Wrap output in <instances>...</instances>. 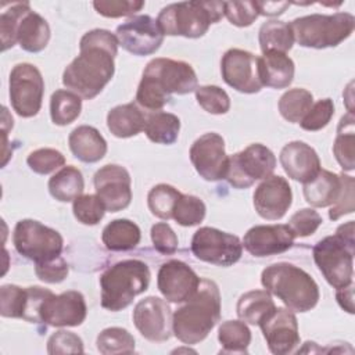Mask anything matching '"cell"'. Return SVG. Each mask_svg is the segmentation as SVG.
Here are the masks:
<instances>
[{"instance_id":"e0dca14e","label":"cell","mask_w":355,"mask_h":355,"mask_svg":"<svg viewBox=\"0 0 355 355\" xmlns=\"http://www.w3.org/2000/svg\"><path fill=\"white\" fill-rule=\"evenodd\" d=\"M268 348L272 354L286 355L300 345L295 315L286 308H275L259 323Z\"/></svg>"},{"instance_id":"9c48e42d","label":"cell","mask_w":355,"mask_h":355,"mask_svg":"<svg viewBox=\"0 0 355 355\" xmlns=\"http://www.w3.org/2000/svg\"><path fill=\"white\" fill-rule=\"evenodd\" d=\"M141 82L153 87L165 98L171 100V94H187L196 92L197 75L193 67L184 61L171 58H154L144 71Z\"/></svg>"},{"instance_id":"60d3db41","label":"cell","mask_w":355,"mask_h":355,"mask_svg":"<svg viewBox=\"0 0 355 355\" xmlns=\"http://www.w3.org/2000/svg\"><path fill=\"white\" fill-rule=\"evenodd\" d=\"M28 290L15 284H4L0 288V313L4 318L24 319Z\"/></svg>"},{"instance_id":"db71d44e","label":"cell","mask_w":355,"mask_h":355,"mask_svg":"<svg viewBox=\"0 0 355 355\" xmlns=\"http://www.w3.org/2000/svg\"><path fill=\"white\" fill-rule=\"evenodd\" d=\"M68 263L67 261L60 255L54 259H50L47 262L36 263L35 265V273L36 276L46 283H60L62 282L68 275Z\"/></svg>"},{"instance_id":"603a6c76","label":"cell","mask_w":355,"mask_h":355,"mask_svg":"<svg viewBox=\"0 0 355 355\" xmlns=\"http://www.w3.org/2000/svg\"><path fill=\"white\" fill-rule=\"evenodd\" d=\"M280 164L288 178L308 183L320 171V159L316 151L304 141H290L280 151Z\"/></svg>"},{"instance_id":"7c38bea8","label":"cell","mask_w":355,"mask_h":355,"mask_svg":"<svg viewBox=\"0 0 355 355\" xmlns=\"http://www.w3.org/2000/svg\"><path fill=\"white\" fill-rule=\"evenodd\" d=\"M191 252L200 261L216 266H230L241 258L243 243L234 234L205 226L194 233Z\"/></svg>"},{"instance_id":"d4e9b609","label":"cell","mask_w":355,"mask_h":355,"mask_svg":"<svg viewBox=\"0 0 355 355\" xmlns=\"http://www.w3.org/2000/svg\"><path fill=\"white\" fill-rule=\"evenodd\" d=\"M15 40L25 51L39 53L46 49L50 40V26L42 15L29 8L18 22Z\"/></svg>"},{"instance_id":"f1b7e54d","label":"cell","mask_w":355,"mask_h":355,"mask_svg":"<svg viewBox=\"0 0 355 355\" xmlns=\"http://www.w3.org/2000/svg\"><path fill=\"white\" fill-rule=\"evenodd\" d=\"M140 229L129 219H115L110 222L101 234L104 245L111 251H128L140 243Z\"/></svg>"},{"instance_id":"8d00e7d4","label":"cell","mask_w":355,"mask_h":355,"mask_svg":"<svg viewBox=\"0 0 355 355\" xmlns=\"http://www.w3.org/2000/svg\"><path fill=\"white\" fill-rule=\"evenodd\" d=\"M313 104L312 93L306 89L295 87L287 90L279 100V111L282 116L293 123H300Z\"/></svg>"},{"instance_id":"f35d334b","label":"cell","mask_w":355,"mask_h":355,"mask_svg":"<svg viewBox=\"0 0 355 355\" xmlns=\"http://www.w3.org/2000/svg\"><path fill=\"white\" fill-rule=\"evenodd\" d=\"M180 196L182 194L169 184H165V183L157 184L150 190L147 196L148 208L153 215L168 220L172 218L175 204Z\"/></svg>"},{"instance_id":"83f0119b","label":"cell","mask_w":355,"mask_h":355,"mask_svg":"<svg viewBox=\"0 0 355 355\" xmlns=\"http://www.w3.org/2000/svg\"><path fill=\"white\" fill-rule=\"evenodd\" d=\"M110 132L121 139L139 135L146 126V118L136 104L128 103L114 107L107 115Z\"/></svg>"},{"instance_id":"f907efd6","label":"cell","mask_w":355,"mask_h":355,"mask_svg":"<svg viewBox=\"0 0 355 355\" xmlns=\"http://www.w3.org/2000/svg\"><path fill=\"white\" fill-rule=\"evenodd\" d=\"M341 190L338 194V198L336 200V202L331 205L330 211H329V216L333 220H337L338 218H341L343 215L351 214L355 208V196H354V178L341 173Z\"/></svg>"},{"instance_id":"f5cc1de1","label":"cell","mask_w":355,"mask_h":355,"mask_svg":"<svg viewBox=\"0 0 355 355\" xmlns=\"http://www.w3.org/2000/svg\"><path fill=\"white\" fill-rule=\"evenodd\" d=\"M151 240L159 254L171 255L178 250V236L165 222H158L151 227Z\"/></svg>"},{"instance_id":"9a60e30c","label":"cell","mask_w":355,"mask_h":355,"mask_svg":"<svg viewBox=\"0 0 355 355\" xmlns=\"http://www.w3.org/2000/svg\"><path fill=\"white\" fill-rule=\"evenodd\" d=\"M86 302L79 291H65L60 295L51 291L43 300L39 309V323L54 327L79 326L86 319Z\"/></svg>"},{"instance_id":"7a4b0ae2","label":"cell","mask_w":355,"mask_h":355,"mask_svg":"<svg viewBox=\"0 0 355 355\" xmlns=\"http://www.w3.org/2000/svg\"><path fill=\"white\" fill-rule=\"evenodd\" d=\"M220 319V294L215 282L202 279L193 297L172 315V333L184 344L202 341Z\"/></svg>"},{"instance_id":"44dd1931","label":"cell","mask_w":355,"mask_h":355,"mask_svg":"<svg viewBox=\"0 0 355 355\" xmlns=\"http://www.w3.org/2000/svg\"><path fill=\"white\" fill-rule=\"evenodd\" d=\"M293 202V193L288 182L282 176L270 175L254 193V207L258 215L268 220H277L284 216Z\"/></svg>"},{"instance_id":"6da1fadb","label":"cell","mask_w":355,"mask_h":355,"mask_svg":"<svg viewBox=\"0 0 355 355\" xmlns=\"http://www.w3.org/2000/svg\"><path fill=\"white\" fill-rule=\"evenodd\" d=\"M118 44L116 35L107 29L86 32L79 43V55L62 73L64 86L85 100L96 97L114 76Z\"/></svg>"},{"instance_id":"5b68a950","label":"cell","mask_w":355,"mask_h":355,"mask_svg":"<svg viewBox=\"0 0 355 355\" xmlns=\"http://www.w3.org/2000/svg\"><path fill=\"white\" fill-rule=\"evenodd\" d=\"M225 15V1H180L161 10L157 22L164 35L201 37Z\"/></svg>"},{"instance_id":"30bf717a","label":"cell","mask_w":355,"mask_h":355,"mask_svg":"<svg viewBox=\"0 0 355 355\" xmlns=\"http://www.w3.org/2000/svg\"><path fill=\"white\" fill-rule=\"evenodd\" d=\"M275 168V154L266 146L254 143L229 157L225 179L236 189H247L257 180L269 178Z\"/></svg>"},{"instance_id":"5bb4252c","label":"cell","mask_w":355,"mask_h":355,"mask_svg":"<svg viewBox=\"0 0 355 355\" xmlns=\"http://www.w3.org/2000/svg\"><path fill=\"white\" fill-rule=\"evenodd\" d=\"M119 46L135 55H148L155 53L162 42L164 33L158 22L150 15H136L116 28Z\"/></svg>"},{"instance_id":"3957f363","label":"cell","mask_w":355,"mask_h":355,"mask_svg":"<svg viewBox=\"0 0 355 355\" xmlns=\"http://www.w3.org/2000/svg\"><path fill=\"white\" fill-rule=\"evenodd\" d=\"M261 283L266 291L295 312L311 311L320 297L316 282L304 269L288 262H277L265 268Z\"/></svg>"},{"instance_id":"d6986e66","label":"cell","mask_w":355,"mask_h":355,"mask_svg":"<svg viewBox=\"0 0 355 355\" xmlns=\"http://www.w3.org/2000/svg\"><path fill=\"white\" fill-rule=\"evenodd\" d=\"M133 322L139 333L154 343L166 341L172 333V313L166 301L147 297L139 301L133 311Z\"/></svg>"},{"instance_id":"7bdbcfd3","label":"cell","mask_w":355,"mask_h":355,"mask_svg":"<svg viewBox=\"0 0 355 355\" xmlns=\"http://www.w3.org/2000/svg\"><path fill=\"white\" fill-rule=\"evenodd\" d=\"M72 211L80 223L93 226L104 218L107 209L97 194H86L73 200Z\"/></svg>"},{"instance_id":"cb8c5ba5","label":"cell","mask_w":355,"mask_h":355,"mask_svg":"<svg viewBox=\"0 0 355 355\" xmlns=\"http://www.w3.org/2000/svg\"><path fill=\"white\" fill-rule=\"evenodd\" d=\"M258 72L263 86L284 89L293 82L294 62L286 53H263L262 57H258Z\"/></svg>"},{"instance_id":"b9f144b4","label":"cell","mask_w":355,"mask_h":355,"mask_svg":"<svg viewBox=\"0 0 355 355\" xmlns=\"http://www.w3.org/2000/svg\"><path fill=\"white\" fill-rule=\"evenodd\" d=\"M31 6L28 1L22 3H12L10 8L4 10L0 15V33H1V50L6 51L7 49L12 47L17 40H15V32L18 22L24 12L29 10Z\"/></svg>"},{"instance_id":"ee69618b","label":"cell","mask_w":355,"mask_h":355,"mask_svg":"<svg viewBox=\"0 0 355 355\" xmlns=\"http://www.w3.org/2000/svg\"><path fill=\"white\" fill-rule=\"evenodd\" d=\"M196 98L201 108L209 114H226L230 108V98L227 93L219 86L205 85L196 89Z\"/></svg>"},{"instance_id":"4dcf8cb0","label":"cell","mask_w":355,"mask_h":355,"mask_svg":"<svg viewBox=\"0 0 355 355\" xmlns=\"http://www.w3.org/2000/svg\"><path fill=\"white\" fill-rule=\"evenodd\" d=\"M276 308L272 295L266 290H252L243 294L237 302L240 320L250 324H259L261 320Z\"/></svg>"},{"instance_id":"836d02e7","label":"cell","mask_w":355,"mask_h":355,"mask_svg":"<svg viewBox=\"0 0 355 355\" xmlns=\"http://www.w3.org/2000/svg\"><path fill=\"white\" fill-rule=\"evenodd\" d=\"M180 121L171 112H155L146 119L144 133L158 144H172L178 140Z\"/></svg>"},{"instance_id":"7402d4cb","label":"cell","mask_w":355,"mask_h":355,"mask_svg":"<svg viewBox=\"0 0 355 355\" xmlns=\"http://www.w3.org/2000/svg\"><path fill=\"white\" fill-rule=\"evenodd\" d=\"M294 239L288 225H258L245 233L243 245L254 257H270L290 250Z\"/></svg>"},{"instance_id":"484cf974","label":"cell","mask_w":355,"mask_h":355,"mask_svg":"<svg viewBox=\"0 0 355 355\" xmlns=\"http://www.w3.org/2000/svg\"><path fill=\"white\" fill-rule=\"evenodd\" d=\"M68 143L72 154L82 162H97L107 153V141L93 126H78L71 132Z\"/></svg>"},{"instance_id":"ffe728a7","label":"cell","mask_w":355,"mask_h":355,"mask_svg":"<svg viewBox=\"0 0 355 355\" xmlns=\"http://www.w3.org/2000/svg\"><path fill=\"white\" fill-rule=\"evenodd\" d=\"M201 279L184 262L178 259L161 265L157 276V286L166 301L180 304L194 295Z\"/></svg>"},{"instance_id":"d590c367","label":"cell","mask_w":355,"mask_h":355,"mask_svg":"<svg viewBox=\"0 0 355 355\" xmlns=\"http://www.w3.org/2000/svg\"><path fill=\"white\" fill-rule=\"evenodd\" d=\"M82 111L80 97L71 90H55L50 98V116L55 125L65 126L73 122Z\"/></svg>"},{"instance_id":"1f68e13d","label":"cell","mask_w":355,"mask_h":355,"mask_svg":"<svg viewBox=\"0 0 355 355\" xmlns=\"http://www.w3.org/2000/svg\"><path fill=\"white\" fill-rule=\"evenodd\" d=\"M259 46L262 53L280 51L287 53L291 50L294 43V36L290 24L283 21L272 19L263 22L259 28Z\"/></svg>"},{"instance_id":"8fae6325","label":"cell","mask_w":355,"mask_h":355,"mask_svg":"<svg viewBox=\"0 0 355 355\" xmlns=\"http://www.w3.org/2000/svg\"><path fill=\"white\" fill-rule=\"evenodd\" d=\"M10 101L22 118L35 116L42 107L44 80L40 71L28 62L17 64L10 73Z\"/></svg>"},{"instance_id":"74e56055","label":"cell","mask_w":355,"mask_h":355,"mask_svg":"<svg viewBox=\"0 0 355 355\" xmlns=\"http://www.w3.org/2000/svg\"><path fill=\"white\" fill-rule=\"evenodd\" d=\"M97 349L104 355L132 354L135 351V338L126 329L108 327L98 334Z\"/></svg>"},{"instance_id":"4fadbf2b","label":"cell","mask_w":355,"mask_h":355,"mask_svg":"<svg viewBox=\"0 0 355 355\" xmlns=\"http://www.w3.org/2000/svg\"><path fill=\"white\" fill-rule=\"evenodd\" d=\"M190 161L202 179L208 182L225 179L229 157L223 137L215 132L200 136L190 148Z\"/></svg>"},{"instance_id":"52a82bcc","label":"cell","mask_w":355,"mask_h":355,"mask_svg":"<svg viewBox=\"0 0 355 355\" xmlns=\"http://www.w3.org/2000/svg\"><path fill=\"white\" fill-rule=\"evenodd\" d=\"M355 241L340 234L327 236L318 241L312 250L313 259L326 282L334 288L352 283Z\"/></svg>"},{"instance_id":"ab89813d","label":"cell","mask_w":355,"mask_h":355,"mask_svg":"<svg viewBox=\"0 0 355 355\" xmlns=\"http://www.w3.org/2000/svg\"><path fill=\"white\" fill-rule=\"evenodd\" d=\"M205 211V204L201 198L190 194H182L175 204L172 218L182 226H194L202 222Z\"/></svg>"},{"instance_id":"9f6ffc18","label":"cell","mask_w":355,"mask_h":355,"mask_svg":"<svg viewBox=\"0 0 355 355\" xmlns=\"http://www.w3.org/2000/svg\"><path fill=\"white\" fill-rule=\"evenodd\" d=\"M336 298L344 311H347L348 313H354V284L352 283L345 287L337 288Z\"/></svg>"},{"instance_id":"8992f818","label":"cell","mask_w":355,"mask_h":355,"mask_svg":"<svg viewBox=\"0 0 355 355\" xmlns=\"http://www.w3.org/2000/svg\"><path fill=\"white\" fill-rule=\"evenodd\" d=\"M290 26L294 42L300 46L326 49L338 46L351 36L355 18L349 12H336L331 15L311 14L295 18Z\"/></svg>"},{"instance_id":"f546056e","label":"cell","mask_w":355,"mask_h":355,"mask_svg":"<svg viewBox=\"0 0 355 355\" xmlns=\"http://www.w3.org/2000/svg\"><path fill=\"white\" fill-rule=\"evenodd\" d=\"M83 189L85 180L82 172L72 165L61 168L49 180L50 194L61 202L73 201L75 198L82 196Z\"/></svg>"},{"instance_id":"4316f807","label":"cell","mask_w":355,"mask_h":355,"mask_svg":"<svg viewBox=\"0 0 355 355\" xmlns=\"http://www.w3.org/2000/svg\"><path fill=\"white\" fill-rule=\"evenodd\" d=\"M341 190V178L330 171L320 169L319 173L304 183V197L312 207L323 208L333 205Z\"/></svg>"},{"instance_id":"c3c4849f","label":"cell","mask_w":355,"mask_h":355,"mask_svg":"<svg viewBox=\"0 0 355 355\" xmlns=\"http://www.w3.org/2000/svg\"><path fill=\"white\" fill-rule=\"evenodd\" d=\"M93 7L100 15L108 18L128 17L133 15L144 7L141 0H97L93 3Z\"/></svg>"},{"instance_id":"e575fe53","label":"cell","mask_w":355,"mask_h":355,"mask_svg":"<svg viewBox=\"0 0 355 355\" xmlns=\"http://www.w3.org/2000/svg\"><path fill=\"white\" fill-rule=\"evenodd\" d=\"M218 340L222 354H247L251 331L243 320H226L219 326Z\"/></svg>"},{"instance_id":"bcb514c9","label":"cell","mask_w":355,"mask_h":355,"mask_svg":"<svg viewBox=\"0 0 355 355\" xmlns=\"http://www.w3.org/2000/svg\"><path fill=\"white\" fill-rule=\"evenodd\" d=\"M333 115H334V104L331 98H323L312 104L309 111L301 119L300 125L305 130H311V132L320 130L330 122Z\"/></svg>"},{"instance_id":"681fc988","label":"cell","mask_w":355,"mask_h":355,"mask_svg":"<svg viewBox=\"0 0 355 355\" xmlns=\"http://www.w3.org/2000/svg\"><path fill=\"white\" fill-rule=\"evenodd\" d=\"M322 222V216L315 209L302 208L291 215L288 226L295 237H306L313 234Z\"/></svg>"},{"instance_id":"277c9868","label":"cell","mask_w":355,"mask_h":355,"mask_svg":"<svg viewBox=\"0 0 355 355\" xmlns=\"http://www.w3.org/2000/svg\"><path fill=\"white\" fill-rule=\"evenodd\" d=\"M150 269L139 259H125L110 266L100 277L101 306L118 312L144 293L150 284Z\"/></svg>"},{"instance_id":"7dc6e473","label":"cell","mask_w":355,"mask_h":355,"mask_svg":"<svg viewBox=\"0 0 355 355\" xmlns=\"http://www.w3.org/2000/svg\"><path fill=\"white\" fill-rule=\"evenodd\" d=\"M225 15L230 24L250 26L259 15L257 1H225Z\"/></svg>"},{"instance_id":"816d5d0a","label":"cell","mask_w":355,"mask_h":355,"mask_svg":"<svg viewBox=\"0 0 355 355\" xmlns=\"http://www.w3.org/2000/svg\"><path fill=\"white\" fill-rule=\"evenodd\" d=\"M47 352L54 354H80L83 352V343L72 331L60 330L50 336L47 341Z\"/></svg>"},{"instance_id":"11a10c76","label":"cell","mask_w":355,"mask_h":355,"mask_svg":"<svg viewBox=\"0 0 355 355\" xmlns=\"http://www.w3.org/2000/svg\"><path fill=\"white\" fill-rule=\"evenodd\" d=\"M288 6H290L288 1H257L259 15H268V17L283 14Z\"/></svg>"},{"instance_id":"2e32d148","label":"cell","mask_w":355,"mask_h":355,"mask_svg":"<svg viewBox=\"0 0 355 355\" xmlns=\"http://www.w3.org/2000/svg\"><path fill=\"white\" fill-rule=\"evenodd\" d=\"M223 80L241 93H258L262 82L258 72V57L241 49L227 50L220 61Z\"/></svg>"},{"instance_id":"ba28073f","label":"cell","mask_w":355,"mask_h":355,"mask_svg":"<svg viewBox=\"0 0 355 355\" xmlns=\"http://www.w3.org/2000/svg\"><path fill=\"white\" fill-rule=\"evenodd\" d=\"M15 250L35 263L47 262L60 257L64 240L61 234L33 219L17 222L12 234Z\"/></svg>"},{"instance_id":"f6af8a7d","label":"cell","mask_w":355,"mask_h":355,"mask_svg":"<svg viewBox=\"0 0 355 355\" xmlns=\"http://www.w3.org/2000/svg\"><path fill=\"white\" fill-rule=\"evenodd\" d=\"M26 162L33 172L47 175L62 166L65 164V157L54 148H39L28 155Z\"/></svg>"},{"instance_id":"ac0fdd59","label":"cell","mask_w":355,"mask_h":355,"mask_svg":"<svg viewBox=\"0 0 355 355\" xmlns=\"http://www.w3.org/2000/svg\"><path fill=\"white\" fill-rule=\"evenodd\" d=\"M94 189L110 212L122 211L130 204V175L121 165L108 164L100 168L94 175Z\"/></svg>"},{"instance_id":"d6a6232c","label":"cell","mask_w":355,"mask_h":355,"mask_svg":"<svg viewBox=\"0 0 355 355\" xmlns=\"http://www.w3.org/2000/svg\"><path fill=\"white\" fill-rule=\"evenodd\" d=\"M354 114L348 112L340 119L337 128V136L333 144V153L344 171H354V144H355V130H354Z\"/></svg>"}]
</instances>
